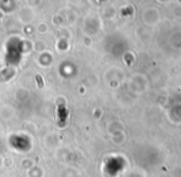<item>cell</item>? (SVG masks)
I'll list each match as a JSON object with an SVG mask.
<instances>
[{
  "label": "cell",
  "instance_id": "6da1fadb",
  "mask_svg": "<svg viewBox=\"0 0 181 177\" xmlns=\"http://www.w3.org/2000/svg\"><path fill=\"white\" fill-rule=\"evenodd\" d=\"M37 82H38L40 87H43V81H42V78H40V76H37Z\"/></svg>",
  "mask_w": 181,
  "mask_h": 177
}]
</instances>
